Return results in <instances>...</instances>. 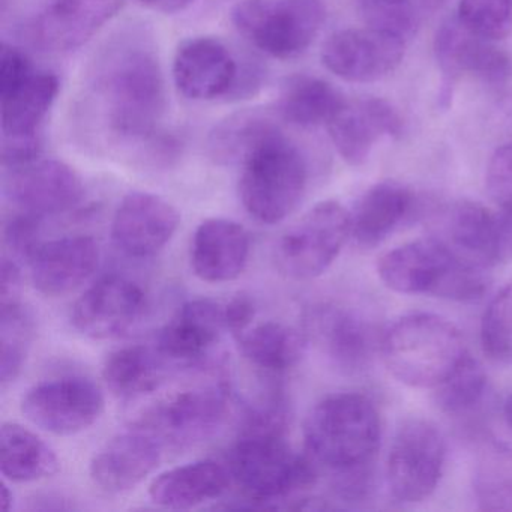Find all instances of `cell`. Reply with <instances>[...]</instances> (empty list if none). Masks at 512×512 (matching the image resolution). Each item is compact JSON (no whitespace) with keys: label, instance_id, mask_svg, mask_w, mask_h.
<instances>
[{"label":"cell","instance_id":"cell-1","mask_svg":"<svg viewBox=\"0 0 512 512\" xmlns=\"http://www.w3.org/2000/svg\"><path fill=\"white\" fill-rule=\"evenodd\" d=\"M286 430V409L280 400L254 407L230 454V475L263 506L307 490L317 481L313 458L290 448Z\"/></svg>","mask_w":512,"mask_h":512},{"label":"cell","instance_id":"cell-2","mask_svg":"<svg viewBox=\"0 0 512 512\" xmlns=\"http://www.w3.org/2000/svg\"><path fill=\"white\" fill-rule=\"evenodd\" d=\"M97 92L115 136L145 143L158 133L167 109L166 82L149 50L133 47L113 56L98 77Z\"/></svg>","mask_w":512,"mask_h":512},{"label":"cell","instance_id":"cell-3","mask_svg":"<svg viewBox=\"0 0 512 512\" xmlns=\"http://www.w3.org/2000/svg\"><path fill=\"white\" fill-rule=\"evenodd\" d=\"M380 353L389 373L412 388H437L467 356L460 329L431 313L397 320L383 335Z\"/></svg>","mask_w":512,"mask_h":512},{"label":"cell","instance_id":"cell-4","mask_svg":"<svg viewBox=\"0 0 512 512\" xmlns=\"http://www.w3.org/2000/svg\"><path fill=\"white\" fill-rule=\"evenodd\" d=\"M380 436L382 427L376 406L361 394L329 395L305 419L308 455L332 472L371 464Z\"/></svg>","mask_w":512,"mask_h":512},{"label":"cell","instance_id":"cell-5","mask_svg":"<svg viewBox=\"0 0 512 512\" xmlns=\"http://www.w3.org/2000/svg\"><path fill=\"white\" fill-rule=\"evenodd\" d=\"M377 274L403 295L476 301L488 289L485 269L461 262L434 236L388 251L377 263Z\"/></svg>","mask_w":512,"mask_h":512},{"label":"cell","instance_id":"cell-6","mask_svg":"<svg viewBox=\"0 0 512 512\" xmlns=\"http://www.w3.org/2000/svg\"><path fill=\"white\" fill-rule=\"evenodd\" d=\"M241 164L239 194L254 220L277 224L298 208L307 190V163L280 128L266 136Z\"/></svg>","mask_w":512,"mask_h":512},{"label":"cell","instance_id":"cell-7","mask_svg":"<svg viewBox=\"0 0 512 512\" xmlns=\"http://www.w3.org/2000/svg\"><path fill=\"white\" fill-rule=\"evenodd\" d=\"M229 385L221 370L209 380L167 392L134 419L133 427L154 437L163 449H185L211 439L229 409Z\"/></svg>","mask_w":512,"mask_h":512},{"label":"cell","instance_id":"cell-8","mask_svg":"<svg viewBox=\"0 0 512 512\" xmlns=\"http://www.w3.org/2000/svg\"><path fill=\"white\" fill-rule=\"evenodd\" d=\"M326 20L322 0H241L232 22L239 34L271 58H298L313 44Z\"/></svg>","mask_w":512,"mask_h":512},{"label":"cell","instance_id":"cell-9","mask_svg":"<svg viewBox=\"0 0 512 512\" xmlns=\"http://www.w3.org/2000/svg\"><path fill=\"white\" fill-rule=\"evenodd\" d=\"M433 236L458 260L488 269L512 260V214L458 200L437 212Z\"/></svg>","mask_w":512,"mask_h":512},{"label":"cell","instance_id":"cell-10","mask_svg":"<svg viewBox=\"0 0 512 512\" xmlns=\"http://www.w3.org/2000/svg\"><path fill=\"white\" fill-rule=\"evenodd\" d=\"M352 235L350 212L338 202L317 203L278 241V268L295 280L322 275Z\"/></svg>","mask_w":512,"mask_h":512},{"label":"cell","instance_id":"cell-11","mask_svg":"<svg viewBox=\"0 0 512 512\" xmlns=\"http://www.w3.org/2000/svg\"><path fill=\"white\" fill-rule=\"evenodd\" d=\"M445 439L436 425L410 419L395 434L386 463L389 491L400 502L427 499L439 484L445 464Z\"/></svg>","mask_w":512,"mask_h":512},{"label":"cell","instance_id":"cell-12","mask_svg":"<svg viewBox=\"0 0 512 512\" xmlns=\"http://www.w3.org/2000/svg\"><path fill=\"white\" fill-rule=\"evenodd\" d=\"M22 410L41 430L56 436H73L100 419L104 395L97 383L86 377H59L29 389Z\"/></svg>","mask_w":512,"mask_h":512},{"label":"cell","instance_id":"cell-13","mask_svg":"<svg viewBox=\"0 0 512 512\" xmlns=\"http://www.w3.org/2000/svg\"><path fill=\"white\" fill-rule=\"evenodd\" d=\"M434 53L443 74L439 103L449 107L452 86L461 76L478 77L491 85H503L512 77V59L493 41L467 31L458 19L440 26L434 38Z\"/></svg>","mask_w":512,"mask_h":512},{"label":"cell","instance_id":"cell-14","mask_svg":"<svg viewBox=\"0 0 512 512\" xmlns=\"http://www.w3.org/2000/svg\"><path fill=\"white\" fill-rule=\"evenodd\" d=\"M146 305V293L139 284L122 275H107L77 299L71 322L85 337L112 340L139 323Z\"/></svg>","mask_w":512,"mask_h":512},{"label":"cell","instance_id":"cell-15","mask_svg":"<svg viewBox=\"0 0 512 512\" xmlns=\"http://www.w3.org/2000/svg\"><path fill=\"white\" fill-rule=\"evenodd\" d=\"M406 41L376 29H344L326 40L323 65L350 83H373L394 73L404 58Z\"/></svg>","mask_w":512,"mask_h":512},{"label":"cell","instance_id":"cell-16","mask_svg":"<svg viewBox=\"0 0 512 512\" xmlns=\"http://www.w3.org/2000/svg\"><path fill=\"white\" fill-rule=\"evenodd\" d=\"M5 193L20 212L47 217L76 208L85 196L80 176L58 160H35L10 169Z\"/></svg>","mask_w":512,"mask_h":512},{"label":"cell","instance_id":"cell-17","mask_svg":"<svg viewBox=\"0 0 512 512\" xmlns=\"http://www.w3.org/2000/svg\"><path fill=\"white\" fill-rule=\"evenodd\" d=\"M179 223L181 215L172 203L155 194L134 191L116 209L113 242L127 256L148 259L172 241Z\"/></svg>","mask_w":512,"mask_h":512},{"label":"cell","instance_id":"cell-18","mask_svg":"<svg viewBox=\"0 0 512 512\" xmlns=\"http://www.w3.org/2000/svg\"><path fill=\"white\" fill-rule=\"evenodd\" d=\"M124 5L125 0H53L32 22V41L44 52L80 49L115 19Z\"/></svg>","mask_w":512,"mask_h":512},{"label":"cell","instance_id":"cell-19","mask_svg":"<svg viewBox=\"0 0 512 512\" xmlns=\"http://www.w3.org/2000/svg\"><path fill=\"white\" fill-rule=\"evenodd\" d=\"M224 329V305L214 299H193L161 329L155 347L175 367L196 368L206 364Z\"/></svg>","mask_w":512,"mask_h":512},{"label":"cell","instance_id":"cell-20","mask_svg":"<svg viewBox=\"0 0 512 512\" xmlns=\"http://www.w3.org/2000/svg\"><path fill=\"white\" fill-rule=\"evenodd\" d=\"M340 157L350 166H361L383 137H398L403 119L380 98L346 101L326 125Z\"/></svg>","mask_w":512,"mask_h":512},{"label":"cell","instance_id":"cell-21","mask_svg":"<svg viewBox=\"0 0 512 512\" xmlns=\"http://www.w3.org/2000/svg\"><path fill=\"white\" fill-rule=\"evenodd\" d=\"M163 451V446L154 437L131 427L113 437L94 455L89 475L92 482L106 493H127L157 469Z\"/></svg>","mask_w":512,"mask_h":512},{"label":"cell","instance_id":"cell-22","mask_svg":"<svg viewBox=\"0 0 512 512\" xmlns=\"http://www.w3.org/2000/svg\"><path fill=\"white\" fill-rule=\"evenodd\" d=\"M311 331L332 364L346 373L370 365L377 347L373 323L353 308L322 305L310 317Z\"/></svg>","mask_w":512,"mask_h":512},{"label":"cell","instance_id":"cell-23","mask_svg":"<svg viewBox=\"0 0 512 512\" xmlns=\"http://www.w3.org/2000/svg\"><path fill=\"white\" fill-rule=\"evenodd\" d=\"M239 64L232 52L214 38L185 41L173 61V79L179 91L196 101L227 97Z\"/></svg>","mask_w":512,"mask_h":512},{"label":"cell","instance_id":"cell-24","mask_svg":"<svg viewBox=\"0 0 512 512\" xmlns=\"http://www.w3.org/2000/svg\"><path fill=\"white\" fill-rule=\"evenodd\" d=\"M100 247L91 236H65L43 242L32 257V283L46 296H64L82 286L98 268Z\"/></svg>","mask_w":512,"mask_h":512},{"label":"cell","instance_id":"cell-25","mask_svg":"<svg viewBox=\"0 0 512 512\" xmlns=\"http://www.w3.org/2000/svg\"><path fill=\"white\" fill-rule=\"evenodd\" d=\"M250 250V235L245 227L224 218H211L194 233L191 266L206 283H229L247 268Z\"/></svg>","mask_w":512,"mask_h":512},{"label":"cell","instance_id":"cell-26","mask_svg":"<svg viewBox=\"0 0 512 512\" xmlns=\"http://www.w3.org/2000/svg\"><path fill=\"white\" fill-rule=\"evenodd\" d=\"M230 478V470L217 461H194L158 475L149 487V496L163 508H196L223 496Z\"/></svg>","mask_w":512,"mask_h":512},{"label":"cell","instance_id":"cell-27","mask_svg":"<svg viewBox=\"0 0 512 512\" xmlns=\"http://www.w3.org/2000/svg\"><path fill=\"white\" fill-rule=\"evenodd\" d=\"M413 206L415 197L403 184L385 181L373 185L350 214L353 238L362 247H376L412 214Z\"/></svg>","mask_w":512,"mask_h":512},{"label":"cell","instance_id":"cell-28","mask_svg":"<svg viewBox=\"0 0 512 512\" xmlns=\"http://www.w3.org/2000/svg\"><path fill=\"white\" fill-rule=\"evenodd\" d=\"M170 364L157 347H122L107 356L103 367V379L107 388L124 400L145 397L154 394L167 382Z\"/></svg>","mask_w":512,"mask_h":512},{"label":"cell","instance_id":"cell-29","mask_svg":"<svg viewBox=\"0 0 512 512\" xmlns=\"http://www.w3.org/2000/svg\"><path fill=\"white\" fill-rule=\"evenodd\" d=\"M59 79L34 71L16 88L0 94L4 139L40 137V127L59 94Z\"/></svg>","mask_w":512,"mask_h":512},{"label":"cell","instance_id":"cell-30","mask_svg":"<svg viewBox=\"0 0 512 512\" xmlns=\"http://www.w3.org/2000/svg\"><path fill=\"white\" fill-rule=\"evenodd\" d=\"M58 455L34 431L16 422L0 430V470L11 482H34L59 472Z\"/></svg>","mask_w":512,"mask_h":512},{"label":"cell","instance_id":"cell-31","mask_svg":"<svg viewBox=\"0 0 512 512\" xmlns=\"http://www.w3.org/2000/svg\"><path fill=\"white\" fill-rule=\"evenodd\" d=\"M236 340L251 364L271 373H284L298 365L307 347L301 332L272 320L250 326Z\"/></svg>","mask_w":512,"mask_h":512},{"label":"cell","instance_id":"cell-32","mask_svg":"<svg viewBox=\"0 0 512 512\" xmlns=\"http://www.w3.org/2000/svg\"><path fill=\"white\" fill-rule=\"evenodd\" d=\"M346 103L343 95L325 80L295 76L287 80L278 100V113L296 127L328 125Z\"/></svg>","mask_w":512,"mask_h":512},{"label":"cell","instance_id":"cell-33","mask_svg":"<svg viewBox=\"0 0 512 512\" xmlns=\"http://www.w3.org/2000/svg\"><path fill=\"white\" fill-rule=\"evenodd\" d=\"M277 128L274 121L259 110L236 113L212 131L208 142L209 154L218 163H242Z\"/></svg>","mask_w":512,"mask_h":512},{"label":"cell","instance_id":"cell-34","mask_svg":"<svg viewBox=\"0 0 512 512\" xmlns=\"http://www.w3.org/2000/svg\"><path fill=\"white\" fill-rule=\"evenodd\" d=\"M473 487L479 508L512 511V451L502 446L485 449L476 464Z\"/></svg>","mask_w":512,"mask_h":512},{"label":"cell","instance_id":"cell-35","mask_svg":"<svg viewBox=\"0 0 512 512\" xmlns=\"http://www.w3.org/2000/svg\"><path fill=\"white\" fill-rule=\"evenodd\" d=\"M34 338V320L22 302L0 305V382L7 386L22 373Z\"/></svg>","mask_w":512,"mask_h":512},{"label":"cell","instance_id":"cell-36","mask_svg":"<svg viewBox=\"0 0 512 512\" xmlns=\"http://www.w3.org/2000/svg\"><path fill=\"white\" fill-rule=\"evenodd\" d=\"M436 389V400L440 409L452 415H460L472 410L484 397L487 374L482 365L467 353L454 373Z\"/></svg>","mask_w":512,"mask_h":512},{"label":"cell","instance_id":"cell-37","mask_svg":"<svg viewBox=\"0 0 512 512\" xmlns=\"http://www.w3.org/2000/svg\"><path fill=\"white\" fill-rule=\"evenodd\" d=\"M457 19L484 40H505L512 35V0H460Z\"/></svg>","mask_w":512,"mask_h":512},{"label":"cell","instance_id":"cell-38","mask_svg":"<svg viewBox=\"0 0 512 512\" xmlns=\"http://www.w3.org/2000/svg\"><path fill=\"white\" fill-rule=\"evenodd\" d=\"M481 341L491 359L512 364V281L488 305L482 317Z\"/></svg>","mask_w":512,"mask_h":512},{"label":"cell","instance_id":"cell-39","mask_svg":"<svg viewBox=\"0 0 512 512\" xmlns=\"http://www.w3.org/2000/svg\"><path fill=\"white\" fill-rule=\"evenodd\" d=\"M359 11L368 28L410 40L419 25L412 0H359Z\"/></svg>","mask_w":512,"mask_h":512},{"label":"cell","instance_id":"cell-40","mask_svg":"<svg viewBox=\"0 0 512 512\" xmlns=\"http://www.w3.org/2000/svg\"><path fill=\"white\" fill-rule=\"evenodd\" d=\"M41 220L43 217L19 211L5 224V244L14 260L31 262L38 248L43 245Z\"/></svg>","mask_w":512,"mask_h":512},{"label":"cell","instance_id":"cell-41","mask_svg":"<svg viewBox=\"0 0 512 512\" xmlns=\"http://www.w3.org/2000/svg\"><path fill=\"white\" fill-rule=\"evenodd\" d=\"M485 184L494 203L512 214V143L500 146L491 155Z\"/></svg>","mask_w":512,"mask_h":512},{"label":"cell","instance_id":"cell-42","mask_svg":"<svg viewBox=\"0 0 512 512\" xmlns=\"http://www.w3.org/2000/svg\"><path fill=\"white\" fill-rule=\"evenodd\" d=\"M34 71L31 61L22 50L11 46V44H2V49H0V94L16 88Z\"/></svg>","mask_w":512,"mask_h":512},{"label":"cell","instance_id":"cell-43","mask_svg":"<svg viewBox=\"0 0 512 512\" xmlns=\"http://www.w3.org/2000/svg\"><path fill=\"white\" fill-rule=\"evenodd\" d=\"M265 74L262 65L257 62L247 61L244 65H239L235 83L226 97L227 100H244L256 95L262 88Z\"/></svg>","mask_w":512,"mask_h":512},{"label":"cell","instance_id":"cell-44","mask_svg":"<svg viewBox=\"0 0 512 512\" xmlns=\"http://www.w3.org/2000/svg\"><path fill=\"white\" fill-rule=\"evenodd\" d=\"M256 317V307L253 299L247 295H238L224 305V319H226V328L233 334L239 335L250 328L251 323Z\"/></svg>","mask_w":512,"mask_h":512},{"label":"cell","instance_id":"cell-45","mask_svg":"<svg viewBox=\"0 0 512 512\" xmlns=\"http://www.w3.org/2000/svg\"><path fill=\"white\" fill-rule=\"evenodd\" d=\"M22 272L19 263L13 257H5L0 268V305L20 302Z\"/></svg>","mask_w":512,"mask_h":512},{"label":"cell","instance_id":"cell-46","mask_svg":"<svg viewBox=\"0 0 512 512\" xmlns=\"http://www.w3.org/2000/svg\"><path fill=\"white\" fill-rule=\"evenodd\" d=\"M142 7L157 13L173 14L187 10L197 0H137Z\"/></svg>","mask_w":512,"mask_h":512},{"label":"cell","instance_id":"cell-47","mask_svg":"<svg viewBox=\"0 0 512 512\" xmlns=\"http://www.w3.org/2000/svg\"><path fill=\"white\" fill-rule=\"evenodd\" d=\"M0 500H2V509L4 511H10L13 508L14 496L7 484H2V497H0Z\"/></svg>","mask_w":512,"mask_h":512},{"label":"cell","instance_id":"cell-48","mask_svg":"<svg viewBox=\"0 0 512 512\" xmlns=\"http://www.w3.org/2000/svg\"><path fill=\"white\" fill-rule=\"evenodd\" d=\"M505 418L509 427L512 428V395L508 398V400H506L505 403Z\"/></svg>","mask_w":512,"mask_h":512},{"label":"cell","instance_id":"cell-49","mask_svg":"<svg viewBox=\"0 0 512 512\" xmlns=\"http://www.w3.org/2000/svg\"><path fill=\"white\" fill-rule=\"evenodd\" d=\"M424 2L428 7L437 8L440 7V5L445 4V2H448V0H424Z\"/></svg>","mask_w":512,"mask_h":512}]
</instances>
